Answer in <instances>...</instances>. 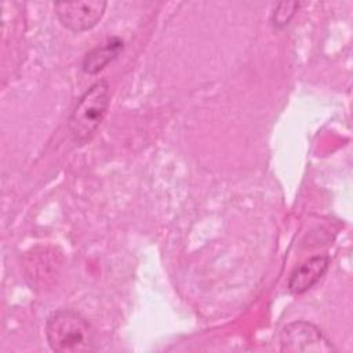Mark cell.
<instances>
[{
    "instance_id": "3957f363",
    "label": "cell",
    "mask_w": 353,
    "mask_h": 353,
    "mask_svg": "<svg viewBox=\"0 0 353 353\" xmlns=\"http://www.w3.org/2000/svg\"><path fill=\"white\" fill-rule=\"evenodd\" d=\"M280 342L283 352L327 353L335 350L331 341L317 325L303 320L287 324L281 330Z\"/></svg>"
},
{
    "instance_id": "52a82bcc",
    "label": "cell",
    "mask_w": 353,
    "mask_h": 353,
    "mask_svg": "<svg viewBox=\"0 0 353 353\" xmlns=\"http://www.w3.org/2000/svg\"><path fill=\"white\" fill-rule=\"evenodd\" d=\"M299 7V3L296 1H281L276 6L273 15H272V22L276 28H283L290 23L292 17L295 15L296 10Z\"/></svg>"
},
{
    "instance_id": "277c9868",
    "label": "cell",
    "mask_w": 353,
    "mask_h": 353,
    "mask_svg": "<svg viewBox=\"0 0 353 353\" xmlns=\"http://www.w3.org/2000/svg\"><path fill=\"white\" fill-rule=\"evenodd\" d=\"M108 3L103 0L57 1L54 10L59 22L69 30L80 33L92 29L103 17Z\"/></svg>"
},
{
    "instance_id": "5b68a950",
    "label": "cell",
    "mask_w": 353,
    "mask_h": 353,
    "mask_svg": "<svg viewBox=\"0 0 353 353\" xmlns=\"http://www.w3.org/2000/svg\"><path fill=\"white\" fill-rule=\"evenodd\" d=\"M330 266L327 255H316L301 263L291 273L288 280V290L294 295H301L320 281Z\"/></svg>"
},
{
    "instance_id": "8992f818",
    "label": "cell",
    "mask_w": 353,
    "mask_h": 353,
    "mask_svg": "<svg viewBox=\"0 0 353 353\" xmlns=\"http://www.w3.org/2000/svg\"><path fill=\"white\" fill-rule=\"evenodd\" d=\"M124 44L119 37H112L103 46L95 47L83 59V70L88 74H97L102 70L109 62L116 59L121 52Z\"/></svg>"
},
{
    "instance_id": "7a4b0ae2",
    "label": "cell",
    "mask_w": 353,
    "mask_h": 353,
    "mask_svg": "<svg viewBox=\"0 0 353 353\" xmlns=\"http://www.w3.org/2000/svg\"><path fill=\"white\" fill-rule=\"evenodd\" d=\"M109 101L110 87L106 80H98L83 92L68 120L74 142L83 145L91 139L106 114Z\"/></svg>"
},
{
    "instance_id": "6da1fadb",
    "label": "cell",
    "mask_w": 353,
    "mask_h": 353,
    "mask_svg": "<svg viewBox=\"0 0 353 353\" xmlns=\"http://www.w3.org/2000/svg\"><path fill=\"white\" fill-rule=\"evenodd\" d=\"M46 338L57 353H84L94 349V331L77 312L59 309L46 321Z\"/></svg>"
}]
</instances>
